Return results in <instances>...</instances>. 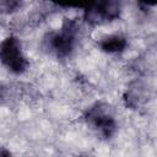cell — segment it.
<instances>
[{"mask_svg": "<svg viewBox=\"0 0 157 157\" xmlns=\"http://www.w3.org/2000/svg\"><path fill=\"white\" fill-rule=\"evenodd\" d=\"M76 32H77V27L75 22L66 21L59 31L48 34L45 39L47 48L52 53H54L58 58L69 56L75 48Z\"/></svg>", "mask_w": 157, "mask_h": 157, "instance_id": "cell-3", "label": "cell"}, {"mask_svg": "<svg viewBox=\"0 0 157 157\" xmlns=\"http://www.w3.org/2000/svg\"><path fill=\"white\" fill-rule=\"evenodd\" d=\"M98 47L102 52L108 53V54H118L121 53L126 49L128 47V40L124 36L121 34H109L103 37L98 42Z\"/></svg>", "mask_w": 157, "mask_h": 157, "instance_id": "cell-5", "label": "cell"}, {"mask_svg": "<svg viewBox=\"0 0 157 157\" xmlns=\"http://www.w3.org/2000/svg\"><path fill=\"white\" fill-rule=\"evenodd\" d=\"M77 157H85V156H77Z\"/></svg>", "mask_w": 157, "mask_h": 157, "instance_id": "cell-7", "label": "cell"}, {"mask_svg": "<svg viewBox=\"0 0 157 157\" xmlns=\"http://www.w3.org/2000/svg\"><path fill=\"white\" fill-rule=\"evenodd\" d=\"M121 5L118 1H99L87 6L83 10V20L92 25H103L107 22H112L120 16Z\"/></svg>", "mask_w": 157, "mask_h": 157, "instance_id": "cell-4", "label": "cell"}, {"mask_svg": "<svg viewBox=\"0 0 157 157\" xmlns=\"http://www.w3.org/2000/svg\"><path fill=\"white\" fill-rule=\"evenodd\" d=\"M0 61L15 75H21L28 69L29 61L25 55L22 44L17 37L9 36L0 43Z\"/></svg>", "mask_w": 157, "mask_h": 157, "instance_id": "cell-1", "label": "cell"}, {"mask_svg": "<svg viewBox=\"0 0 157 157\" xmlns=\"http://www.w3.org/2000/svg\"><path fill=\"white\" fill-rule=\"evenodd\" d=\"M83 117L86 123L104 139L113 137L118 130L114 115L110 113L109 107L102 102H97L87 108Z\"/></svg>", "mask_w": 157, "mask_h": 157, "instance_id": "cell-2", "label": "cell"}, {"mask_svg": "<svg viewBox=\"0 0 157 157\" xmlns=\"http://www.w3.org/2000/svg\"><path fill=\"white\" fill-rule=\"evenodd\" d=\"M0 157H12V153L6 147L0 146Z\"/></svg>", "mask_w": 157, "mask_h": 157, "instance_id": "cell-6", "label": "cell"}]
</instances>
